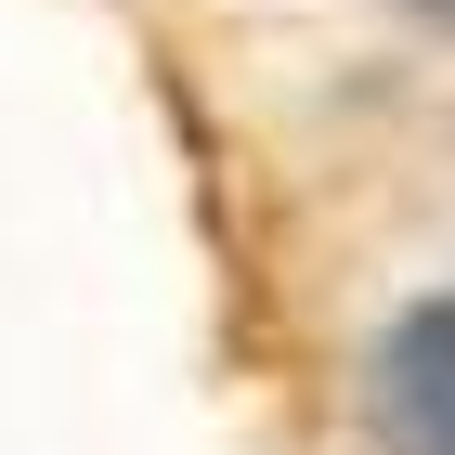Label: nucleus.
Returning <instances> with one entry per match:
<instances>
[{"mask_svg":"<svg viewBox=\"0 0 455 455\" xmlns=\"http://www.w3.org/2000/svg\"><path fill=\"white\" fill-rule=\"evenodd\" d=\"M378 429L403 455H455V286L417 299V313H390V339H378Z\"/></svg>","mask_w":455,"mask_h":455,"instance_id":"obj_1","label":"nucleus"},{"mask_svg":"<svg viewBox=\"0 0 455 455\" xmlns=\"http://www.w3.org/2000/svg\"><path fill=\"white\" fill-rule=\"evenodd\" d=\"M429 13H443V27H455V0H429Z\"/></svg>","mask_w":455,"mask_h":455,"instance_id":"obj_2","label":"nucleus"}]
</instances>
